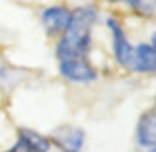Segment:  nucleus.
Listing matches in <instances>:
<instances>
[{
    "label": "nucleus",
    "mask_w": 156,
    "mask_h": 152,
    "mask_svg": "<svg viewBox=\"0 0 156 152\" xmlns=\"http://www.w3.org/2000/svg\"><path fill=\"white\" fill-rule=\"evenodd\" d=\"M99 19V12L95 6L84 4L73 10L71 23L63 34L55 42V59H80L90 57L93 44V27Z\"/></svg>",
    "instance_id": "1"
},
{
    "label": "nucleus",
    "mask_w": 156,
    "mask_h": 152,
    "mask_svg": "<svg viewBox=\"0 0 156 152\" xmlns=\"http://www.w3.org/2000/svg\"><path fill=\"white\" fill-rule=\"evenodd\" d=\"M105 27L108 30V34H111V46H112L114 61L118 63V67L129 71L135 46L129 42V38L126 34V29H124L122 21L118 17H114V15H108V17L105 19Z\"/></svg>",
    "instance_id": "2"
},
{
    "label": "nucleus",
    "mask_w": 156,
    "mask_h": 152,
    "mask_svg": "<svg viewBox=\"0 0 156 152\" xmlns=\"http://www.w3.org/2000/svg\"><path fill=\"white\" fill-rule=\"evenodd\" d=\"M57 71L71 84H91V82H95L97 76H99L97 68L91 63L90 57L57 61Z\"/></svg>",
    "instance_id": "3"
},
{
    "label": "nucleus",
    "mask_w": 156,
    "mask_h": 152,
    "mask_svg": "<svg viewBox=\"0 0 156 152\" xmlns=\"http://www.w3.org/2000/svg\"><path fill=\"white\" fill-rule=\"evenodd\" d=\"M73 17V10L65 4H53L40 12V25L46 34L51 38H59L67 30Z\"/></svg>",
    "instance_id": "4"
},
{
    "label": "nucleus",
    "mask_w": 156,
    "mask_h": 152,
    "mask_svg": "<svg viewBox=\"0 0 156 152\" xmlns=\"http://www.w3.org/2000/svg\"><path fill=\"white\" fill-rule=\"evenodd\" d=\"M51 148L53 144L50 137L30 127H19L15 141L6 152H51Z\"/></svg>",
    "instance_id": "5"
},
{
    "label": "nucleus",
    "mask_w": 156,
    "mask_h": 152,
    "mask_svg": "<svg viewBox=\"0 0 156 152\" xmlns=\"http://www.w3.org/2000/svg\"><path fill=\"white\" fill-rule=\"evenodd\" d=\"M51 144L61 152H82L86 144V131L76 126H61L51 133Z\"/></svg>",
    "instance_id": "6"
},
{
    "label": "nucleus",
    "mask_w": 156,
    "mask_h": 152,
    "mask_svg": "<svg viewBox=\"0 0 156 152\" xmlns=\"http://www.w3.org/2000/svg\"><path fill=\"white\" fill-rule=\"evenodd\" d=\"M135 143L141 148H151L156 144V105L147 109L137 120L135 126Z\"/></svg>",
    "instance_id": "7"
},
{
    "label": "nucleus",
    "mask_w": 156,
    "mask_h": 152,
    "mask_svg": "<svg viewBox=\"0 0 156 152\" xmlns=\"http://www.w3.org/2000/svg\"><path fill=\"white\" fill-rule=\"evenodd\" d=\"M129 72L135 74H156V48L149 42H141L135 46L131 57Z\"/></svg>",
    "instance_id": "8"
},
{
    "label": "nucleus",
    "mask_w": 156,
    "mask_h": 152,
    "mask_svg": "<svg viewBox=\"0 0 156 152\" xmlns=\"http://www.w3.org/2000/svg\"><path fill=\"white\" fill-rule=\"evenodd\" d=\"M107 4H120L126 6L139 17H152L156 15V0H105Z\"/></svg>",
    "instance_id": "9"
},
{
    "label": "nucleus",
    "mask_w": 156,
    "mask_h": 152,
    "mask_svg": "<svg viewBox=\"0 0 156 152\" xmlns=\"http://www.w3.org/2000/svg\"><path fill=\"white\" fill-rule=\"evenodd\" d=\"M151 46H154V48H156V30H154V33L151 34V42H149Z\"/></svg>",
    "instance_id": "10"
},
{
    "label": "nucleus",
    "mask_w": 156,
    "mask_h": 152,
    "mask_svg": "<svg viewBox=\"0 0 156 152\" xmlns=\"http://www.w3.org/2000/svg\"><path fill=\"white\" fill-rule=\"evenodd\" d=\"M145 152H156V144H152V147H151V148H147Z\"/></svg>",
    "instance_id": "11"
},
{
    "label": "nucleus",
    "mask_w": 156,
    "mask_h": 152,
    "mask_svg": "<svg viewBox=\"0 0 156 152\" xmlns=\"http://www.w3.org/2000/svg\"><path fill=\"white\" fill-rule=\"evenodd\" d=\"M154 105H156V99H154Z\"/></svg>",
    "instance_id": "12"
}]
</instances>
